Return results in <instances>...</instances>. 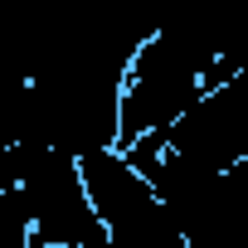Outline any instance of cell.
<instances>
[{
	"instance_id": "2",
	"label": "cell",
	"mask_w": 248,
	"mask_h": 248,
	"mask_svg": "<svg viewBox=\"0 0 248 248\" xmlns=\"http://www.w3.org/2000/svg\"><path fill=\"white\" fill-rule=\"evenodd\" d=\"M122 156L151 180V190L166 204L238 170L248 161V73H238L229 88L209 93L170 132L146 137Z\"/></svg>"
},
{
	"instance_id": "3",
	"label": "cell",
	"mask_w": 248,
	"mask_h": 248,
	"mask_svg": "<svg viewBox=\"0 0 248 248\" xmlns=\"http://www.w3.org/2000/svg\"><path fill=\"white\" fill-rule=\"evenodd\" d=\"M0 180H10L30 209V243L34 248H102L112 243L88 180L83 161L54 151V146H5L0 156Z\"/></svg>"
},
{
	"instance_id": "4",
	"label": "cell",
	"mask_w": 248,
	"mask_h": 248,
	"mask_svg": "<svg viewBox=\"0 0 248 248\" xmlns=\"http://www.w3.org/2000/svg\"><path fill=\"white\" fill-rule=\"evenodd\" d=\"M83 180H88L93 209H97L112 248H185L175 214L122 151H102V156L83 161Z\"/></svg>"
},
{
	"instance_id": "1",
	"label": "cell",
	"mask_w": 248,
	"mask_h": 248,
	"mask_svg": "<svg viewBox=\"0 0 248 248\" xmlns=\"http://www.w3.org/2000/svg\"><path fill=\"white\" fill-rule=\"evenodd\" d=\"M141 39L88 44L25 78L10 146H54L73 161L122 151V93Z\"/></svg>"
},
{
	"instance_id": "5",
	"label": "cell",
	"mask_w": 248,
	"mask_h": 248,
	"mask_svg": "<svg viewBox=\"0 0 248 248\" xmlns=\"http://www.w3.org/2000/svg\"><path fill=\"white\" fill-rule=\"evenodd\" d=\"M185 233V248H248V161L166 204Z\"/></svg>"
}]
</instances>
